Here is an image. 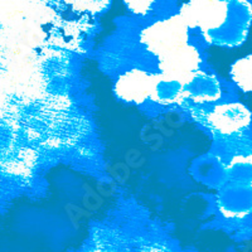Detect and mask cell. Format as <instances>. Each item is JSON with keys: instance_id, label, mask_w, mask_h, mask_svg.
<instances>
[{"instance_id": "1", "label": "cell", "mask_w": 252, "mask_h": 252, "mask_svg": "<svg viewBox=\"0 0 252 252\" xmlns=\"http://www.w3.org/2000/svg\"><path fill=\"white\" fill-rule=\"evenodd\" d=\"M189 27L181 15L159 20L140 33V42L158 58L188 46Z\"/></svg>"}, {"instance_id": "2", "label": "cell", "mask_w": 252, "mask_h": 252, "mask_svg": "<svg viewBox=\"0 0 252 252\" xmlns=\"http://www.w3.org/2000/svg\"><path fill=\"white\" fill-rule=\"evenodd\" d=\"M201 57L197 49L193 46L183 47L169 55L159 58V69H160L161 81L181 85L187 89L192 85L199 75Z\"/></svg>"}, {"instance_id": "3", "label": "cell", "mask_w": 252, "mask_h": 252, "mask_svg": "<svg viewBox=\"0 0 252 252\" xmlns=\"http://www.w3.org/2000/svg\"><path fill=\"white\" fill-rule=\"evenodd\" d=\"M228 3L216 0L189 1L181 8V15L189 28H201L203 33L217 31L226 24Z\"/></svg>"}, {"instance_id": "4", "label": "cell", "mask_w": 252, "mask_h": 252, "mask_svg": "<svg viewBox=\"0 0 252 252\" xmlns=\"http://www.w3.org/2000/svg\"><path fill=\"white\" fill-rule=\"evenodd\" d=\"M160 76L141 69L125 72L115 83V94L120 100L132 103H143L146 98L154 97Z\"/></svg>"}, {"instance_id": "5", "label": "cell", "mask_w": 252, "mask_h": 252, "mask_svg": "<svg viewBox=\"0 0 252 252\" xmlns=\"http://www.w3.org/2000/svg\"><path fill=\"white\" fill-rule=\"evenodd\" d=\"M207 121L213 130L222 135H232L249 127L251 112L242 103H223L207 115Z\"/></svg>"}, {"instance_id": "6", "label": "cell", "mask_w": 252, "mask_h": 252, "mask_svg": "<svg viewBox=\"0 0 252 252\" xmlns=\"http://www.w3.org/2000/svg\"><path fill=\"white\" fill-rule=\"evenodd\" d=\"M231 77L242 91L252 94V53L233 63Z\"/></svg>"}, {"instance_id": "7", "label": "cell", "mask_w": 252, "mask_h": 252, "mask_svg": "<svg viewBox=\"0 0 252 252\" xmlns=\"http://www.w3.org/2000/svg\"><path fill=\"white\" fill-rule=\"evenodd\" d=\"M109 3H100V1H81V3H71L75 8H80V10H89V12H101L103 6H106Z\"/></svg>"}, {"instance_id": "8", "label": "cell", "mask_w": 252, "mask_h": 252, "mask_svg": "<svg viewBox=\"0 0 252 252\" xmlns=\"http://www.w3.org/2000/svg\"><path fill=\"white\" fill-rule=\"evenodd\" d=\"M152 4V1H126L125 5L136 14H146L149 12V8Z\"/></svg>"}]
</instances>
